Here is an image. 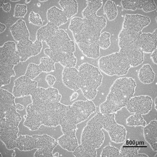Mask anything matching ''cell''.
Instances as JSON below:
<instances>
[{
  "instance_id": "7",
  "label": "cell",
  "mask_w": 157,
  "mask_h": 157,
  "mask_svg": "<svg viewBox=\"0 0 157 157\" xmlns=\"http://www.w3.org/2000/svg\"><path fill=\"white\" fill-rule=\"evenodd\" d=\"M78 70L79 89L87 100L92 101L97 95L98 88L103 82V75L99 68L87 63L81 64Z\"/></svg>"
},
{
  "instance_id": "25",
  "label": "cell",
  "mask_w": 157,
  "mask_h": 157,
  "mask_svg": "<svg viewBox=\"0 0 157 157\" xmlns=\"http://www.w3.org/2000/svg\"><path fill=\"white\" fill-rule=\"evenodd\" d=\"M37 138L36 135L18 136L16 148L22 151H31L36 149Z\"/></svg>"
},
{
  "instance_id": "28",
  "label": "cell",
  "mask_w": 157,
  "mask_h": 157,
  "mask_svg": "<svg viewBox=\"0 0 157 157\" xmlns=\"http://www.w3.org/2000/svg\"><path fill=\"white\" fill-rule=\"evenodd\" d=\"M58 3L68 19H71L78 13V2L75 0L60 1Z\"/></svg>"
},
{
  "instance_id": "32",
  "label": "cell",
  "mask_w": 157,
  "mask_h": 157,
  "mask_svg": "<svg viewBox=\"0 0 157 157\" xmlns=\"http://www.w3.org/2000/svg\"><path fill=\"white\" fill-rule=\"evenodd\" d=\"M56 63L51 58L48 56L42 57L40 59V63L39 64L42 72L50 73L56 70Z\"/></svg>"
},
{
  "instance_id": "12",
  "label": "cell",
  "mask_w": 157,
  "mask_h": 157,
  "mask_svg": "<svg viewBox=\"0 0 157 157\" xmlns=\"http://www.w3.org/2000/svg\"><path fill=\"white\" fill-rule=\"evenodd\" d=\"M102 124L103 129L107 132L112 142L120 144L125 141L127 130L124 126L117 123L114 113L103 114Z\"/></svg>"
},
{
  "instance_id": "4",
  "label": "cell",
  "mask_w": 157,
  "mask_h": 157,
  "mask_svg": "<svg viewBox=\"0 0 157 157\" xmlns=\"http://www.w3.org/2000/svg\"><path fill=\"white\" fill-rule=\"evenodd\" d=\"M148 17L140 14H128L124 16L122 29L118 35L119 52L127 59L132 67L142 64L144 53L137 47L136 41L143 29L150 24Z\"/></svg>"
},
{
  "instance_id": "39",
  "label": "cell",
  "mask_w": 157,
  "mask_h": 157,
  "mask_svg": "<svg viewBox=\"0 0 157 157\" xmlns=\"http://www.w3.org/2000/svg\"><path fill=\"white\" fill-rule=\"evenodd\" d=\"M157 49H155V50H154L152 53H151V58L152 59L153 62L155 64H157Z\"/></svg>"
},
{
  "instance_id": "34",
  "label": "cell",
  "mask_w": 157,
  "mask_h": 157,
  "mask_svg": "<svg viewBox=\"0 0 157 157\" xmlns=\"http://www.w3.org/2000/svg\"><path fill=\"white\" fill-rule=\"evenodd\" d=\"M100 156L102 157H120V149L111 145L106 146L102 150Z\"/></svg>"
},
{
  "instance_id": "5",
  "label": "cell",
  "mask_w": 157,
  "mask_h": 157,
  "mask_svg": "<svg viewBox=\"0 0 157 157\" xmlns=\"http://www.w3.org/2000/svg\"><path fill=\"white\" fill-rule=\"evenodd\" d=\"M136 86V82L132 78H117L111 86L105 101L99 106L100 113L103 114L116 113L125 107L134 96Z\"/></svg>"
},
{
  "instance_id": "26",
  "label": "cell",
  "mask_w": 157,
  "mask_h": 157,
  "mask_svg": "<svg viewBox=\"0 0 157 157\" xmlns=\"http://www.w3.org/2000/svg\"><path fill=\"white\" fill-rule=\"evenodd\" d=\"M87 6L82 10V15L85 19H94L98 16V11L102 7L103 1H86Z\"/></svg>"
},
{
  "instance_id": "43",
  "label": "cell",
  "mask_w": 157,
  "mask_h": 157,
  "mask_svg": "<svg viewBox=\"0 0 157 157\" xmlns=\"http://www.w3.org/2000/svg\"><path fill=\"white\" fill-rule=\"evenodd\" d=\"M6 25L0 22V33H2V32H5V31L6 29Z\"/></svg>"
},
{
  "instance_id": "44",
  "label": "cell",
  "mask_w": 157,
  "mask_h": 157,
  "mask_svg": "<svg viewBox=\"0 0 157 157\" xmlns=\"http://www.w3.org/2000/svg\"><path fill=\"white\" fill-rule=\"evenodd\" d=\"M157 97L155 98V100H154V105H155V110L157 111Z\"/></svg>"
},
{
  "instance_id": "24",
  "label": "cell",
  "mask_w": 157,
  "mask_h": 157,
  "mask_svg": "<svg viewBox=\"0 0 157 157\" xmlns=\"http://www.w3.org/2000/svg\"><path fill=\"white\" fill-rule=\"evenodd\" d=\"M47 19L49 22L58 27L68 22V19L63 10L56 6L52 7L48 10Z\"/></svg>"
},
{
  "instance_id": "8",
  "label": "cell",
  "mask_w": 157,
  "mask_h": 157,
  "mask_svg": "<svg viewBox=\"0 0 157 157\" xmlns=\"http://www.w3.org/2000/svg\"><path fill=\"white\" fill-rule=\"evenodd\" d=\"M103 114L98 113L88 121L82 130L81 144L85 146L97 149L100 148L105 140L102 130Z\"/></svg>"
},
{
  "instance_id": "29",
  "label": "cell",
  "mask_w": 157,
  "mask_h": 157,
  "mask_svg": "<svg viewBox=\"0 0 157 157\" xmlns=\"http://www.w3.org/2000/svg\"><path fill=\"white\" fill-rule=\"evenodd\" d=\"M103 10L104 13L110 21L116 19L118 13L116 3L110 0L106 1L104 6Z\"/></svg>"
},
{
  "instance_id": "15",
  "label": "cell",
  "mask_w": 157,
  "mask_h": 157,
  "mask_svg": "<svg viewBox=\"0 0 157 157\" xmlns=\"http://www.w3.org/2000/svg\"><path fill=\"white\" fill-rule=\"evenodd\" d=\"M38 87V82L28 77L22 75L14 81L12 94L15 98L31 96L33 91Z\"/></svg>"
},
{
  "instance_id": "19",
  "label": "cell",
  "mask_w": 157,
  "mask_h": 157,
  "mask_svg": "<svg viewBox=\"0 0 157 157\" xmlns=\"http://www.w3.org/2000/svg\"><path fill=\"white\" fill-rule=\"evenodd\" d=\"M121 3L123 9L129 10L136 11L137 9L142 10L146 13L155 10L156 5L153 0L151 1H122Z\"/></svg>"
},
{
  "instance_id": "30",
  "label": "cell",
  "mask_w": 157,
  "mask_h": 157,
  "mask_svg": "<svg viewBox=\"0 0 157 157\" xmlns=\"http://www.w3.org/2000/svg\"><path fill=\"white\" fill-rule=\"evenodd\" d=\"M73 154L75 157L98 156L97 149L79 144L74 150Z\"/></svg>"
},
{
  "instance_id": "31",
  "label": "cell",
  "mask_w": 157,
  "mask_h": 157,
  "mask_svg": "<svg viewBox=\"0 0 157 157\" xmlns=\"http://www.w3.org/2000/svg\"><path fill=\"white\" fill-rule=\"evenodd\" d=\"M126 124L129 127H145L147 125V122L143 117L142 115L138 113H134V114L129 116L126 119Z\"/></svg>"
},
{
  "instance_id": "3",
  "label": "cell",
  "mask_w": 157,
  "mask_h": 157,
  "mask_svg": "<svg viewBox=\"0 0 157 157\" xmlns=\"http://www.w3.org/2000/svg\"><path fill=\"white\" fill-rule=\"evenodd\" d=\"M106 24L107 21L103 16L91 19L75 17L71 19L69 29L74 42L85 56L94 59L100 57L99 40Z\"/></svg>"
},
{
  "instance_id": "11",
  "label": "cell",
  "mask_w": 157,
  "mask_h": 157,
  "mask_svg": "<svg viewBox=\"0 0 157 157\" xmlns=\"http://www.w3.org/2000/svg\"><path fill=\"white\" fill-rule=\"evenodd\" d=\"M0 71L6 73L15 72L14 67L20 62V57L14 42H6L0 50Z\"/></svg>"
},
{
  "instance_id": "40",
  "label": "cell",
  "mask_w": 157,
  "mask_h": 157,
  "mask_svg": "<svg viewBox=\"0 0 157 157\" xmlns=\"http://www.w3.org/2000/svg\"><path fill=\"white\" fill-rule=\"evenodd\" d=\"M1 7L3 8L4 10L6 12H9L10 10L11 5L9 3H8L6 4H3Z\"/></svg>"
},
{
  "instance_id": "1",
  "label": "cell",
  "mask_w": 157,
  "mask_h": 157,
  "mask_svg": "<svg viewBox=\"0 0 157 157\" xmlns=\"http://www.w3.org/2000/svg\"><path fill=\"white\" fill-rule=\"evenodd\" d=\"M32 103L26 108L23 125L32 131L42 125L47 127L59 125L67 105L61 103L62 95L57 88L38 87L31 95Z\"/></svg>"
},
{
  "instance_id": "37",
  "label": "cell",
  "mask_w": 157,
  "mask_h": 157,
  "mask_svg": "<svg viewBox=\"0 0 157 157\" xmlns=\"http://www.w3.org/2000/svg\"><path fill=\"white\" fill-rule=\"evenodd\" d=\"M29 21L32 25L37 26H41L43 25V22L41 18L39 13L32 11L29 14Z\"/></svg>"
},
{
  "instance_id": "16",
  "label": "cell",
  "mask_w": 157,
  "mask_h": 157,
  "mask_svg": "<svg viewBox=\"0 0 157 157\" xmlns=\"http://www.w3.org/2000/svg\"><path fill=\"white\" fill-rule=\"evenodd\" d=\"M37 145L34 157H54L53 152L58 145L57 140L47 134L36 135Z\"/></svg>"
},
{
  "instance_id": "13",
  "label": "cell",
  "mask_w": 157,
  "mask_h": 157,
  "mask_svg": "<svg viewBox=\"0 0 157 157\" xmlns=\"http://www.w3.org/2000/svg\"><path fill=\"white\" fill-rule=\"evenodd\" d=\"M153 101L147 95L135 96L130 98L126 107L129 113L146 115L152 110Z\"/></svg>"
},
{
  "instance_id": "10",
  "label": "cell",
  "mask_w": 157,
  "mask_h": 157,
  "mask_svg": "<svg viewBox=\"0 0 157 157\" xmlns=\"http://www.w3.org/2000/svg\"><path fill=\"white\" fill-rule=\"evenodd\" d=\"M96 110V106L92 101H77L71 105L67 106L63 119L68 124L76 127L88 120Z\"/></svg>"
},
{
  "instance_id": "6",
  "label": "cell",
  "mask_w": 157,
  "mask_h": 157,
  "mask_svg": "<svg viewBox=\"0 0 157 157\" xmlns=\"http://www.w3.org/2000/svg\"><path fill=\"white\" fill-rule=\"evenodd\" d=\"M22 120L15 105L0 108V140L8 150L16 148L19 125Z\"/></svg>"
},
{
  "instance_id": "21",
  "label": "cell",
  "mask_w": 157,
  "mask_h": 157,
  "mask_svg": "<svg viewBox=\"0 0 157 157\" xmlns=\"http://www.w3.org/2000/svg\"><path fill=\"white\" fill-rule=\"evenodd\" d=\"M144 136L145 141L149 144L153 151H157V121L153 120L144 127Z\"/></svg>"
},
{
  "instance_id": "18",
  "label": "cell",
  "mask_w": 157,
  "mask_h": 157,
  "mask_svg": "<svg viewBox=\"0 0 157 157\" xmlns=\"http://www.w3.org/2000/svg\"><path fill=\"white\" fill-rule=\"evenodd\" d=\"M62 75L63 83L67 88L75 92L80 89L78 86L79 72L75 67H64Z\"/></svg>"
},
{
  "instance_id": "17",
  "label": "cell",
  "mask_w": 157,
  "mask_h": 157,
  "mask_svg": "<svg viewBox=\"0 0 157 157\" xmlns=\"http://www.w3.org/2000/svg\"><path fill=\"white\" fill-rule=\"evenodd\" d=\"M157 29L152 33H142L137 39V45L144 53L150 54L157 48Z\"/></svg>"
},
{
  "instance_id": "36",
  "label": "cell",
  "mask_w": 157,
  "mask_h": 157,
  "mask_svg": "<svg viewBox=\"0 0 157 157\" xmlns=\"http://www.w3.org/2000/svg\"><path fill=\"white\" fill-rule=\"evenodd\" d=\"M28 12L27 6L25 4H16L14 10V16L15 17H23Z\"/></svg>"
},
{
  "instance_id": "27",
  "label": "cell",
  "mask_w": 157,
  "mask_h": 157,
  "mask_svg": "<svg viewBox=\"0 0 157 157\" xmlns=\"http://www.w3.org/2000/svg\"><path fill=\"white\" fill-rule=\"evenodd\" d=\"M155 78V72L149 64H144L139 71L138 79L143 84L146 85L152 83Z\"/></svg>"
},
{
  "instance_id": "35",
  "label": "cell",
  "mask_w": 157,
  "mask_h": 157,
  "mask_svg": "<svg viewBox=\"0 0 157 157\" xmlns=\"http://www.w3.org/2000/svg\"><path fill=\"white\" fill-rule=\"evenodd\" d=\"M111 34L110 33L105 32L101 33L99 40V48L105 50L110 47Z\"/></svg>"
},
{
  "instance_id": "23",
  "label": "cell",
  "mask_w": 157,
  "mask_h": 157,
  "mask_svg": "<svg viewBox=\"0 0 157 157\" xmlns=\"http://www.w3.org/2000/svg\"><path fill=\"white\" fill-rule=\"evenodd\" d=\"M76 133L73 132L63 134L62 136L57 140L58 145L68 152H73L79 145Z\"/></svg>"
},
{
  "instance_id": "9",
  "label": "cell",
  "mask_w": 157,
  "mask_h": 157,
  "mask_svg": "<svg viewBox=\"0 0 157 157\" xmlns=\"http://www.w3.org/2000/svg\"><path fill=\"white\" fill-rule=\"evenodd\" d=\"M98 66L100 71L109 76L127 75L131 67L127 59L119 52L100 57Z\"/></svg>"
},
{
  "instance_id": "38",
  "label": "cell",
  "mask_w": 157,
  "mask_h": 157,
  "mask_svg": "<svg viewBox=\"0 0 157 157\" xmlns=\"http://www.w3.org/2000/svg\"><path fill=\"white\" fill-rule=\"evenodd\" d=\"M45 80L47 81L49 86H53L57 81L56 78L52 75L49 74L47 75L45 78Z\"/></svg>"
},
{
  "instance_id": "20",
  "label": "cell",
  "mask_w": 157,
  "mask_h": 157,
  "mask_svg": "<svg viewBox=\"0 0 157 157\" xmlns=\"http://www.w3.org/2000/svg\"><path fill=\"white\" fill-rule=\"evenodd\" d=\"M124 142L120 150V157H149L147 154L139 153L140 147L135 140L128 139Z\"/></svg>"
},
{
  "instance_id": "2",
  "label": "cell",
  "mask_w": 157,
  "mask_h": 157,
  "mask_svg": "<svg viewBox=\"0 0 157 157\" xmlns=\"http://www.w3.org/2000/svg\"><path fill=\"white\" fill-rule=\"evenodd\" d=\"M36 39L45 42L49 48L44 52L56 63H60L64 67H75L77 59L75 43L62 29L50 22L39 28L36 33Z\"/></svg>"
},
{
  "instance_id": "22",
  "label": "cell",
  "mask_w": 157,
  "mask_h": 157,
  "mask_svg": "<svg viewBox=\"0 0 157 157\" xmlns=\"http://www.w3.org/2000/svg\"><path fill=\"white\" fill-rule=\"evenodd\" d=\"M13 37L17 42L29 39L30 34L26 24L22 19L18 20L10 29Z\"/></svg>"
},
{
  "instance_id": "41",
  "label": "cell",
  "mask_w": 157,
  "mask_h": 157,
  "mask_svg": "<svg viewBox=\"0 0 157 157\" xmlns=\"http://www.w3.org/2000/svg\"><path fill=\"white\" fill-rule=\"evenodd\" d=\"M78 97V92H75L71 95L70 98V101L72 102L76 100Z\"/></svg>"
},
{
  "instance_id": "42",
  "label": "cell",
  "mask_w": 157,
  "mask_h": 157,
  "mask_svg": "<svg viewBox=\"0 0 157 157\" xmlns=\"http://www.w3.org/2000/svg\"><path fill=\"white\" fill-rule=\"evenodd\" d=\"M15 107H16L17 110L20 111H22L24 110L25 109V106L19 103H16L15 104Z\"/></svg>"
},
{
  "instance_id": "33",
  "label": "cell",
  "mask_w": 157,
  "mask_h": 157,
  "mask_svg": "<svg viewBox=\"0 0 157 157\" xmlns=\"http://www.w3.org/2000/svg\"><path fill=\"white\" fill-rule=\"evenodd\" d=\"M42 72H43L39 65L30 63L28 65L25 75L32 80H34Z\"/></svg>"
},
{
  "instance_id": "14",
  "label": "cell",
  "mask_w": 157,
  "mask_h": 157,
  "mask_svg": "<svg viewBox=\"0 0 157 157\" xmlns=\"http://www.w3.org/2000/svg\"><path fill=\"white\" fill-rule=\"evenodd\" d=\"M43 47V41L36 39L34 42L29 39L18 42L16 47L20 57L21 62H25L30 57L40 54Z\"/></svg>"
}]
</instances>
